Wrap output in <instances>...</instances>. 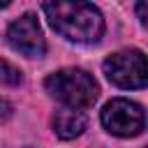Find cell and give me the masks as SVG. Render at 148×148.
Here are the masks:
<instances>
[{"mask_svg": "<svg viewBox=\"0 0 148 148\" xmlns=\"http://www.w3.org/2000/svg\"><path fill=\"white\" fill-rule=\"evenodd\" d=\"M7 42L14 51L28 58H42L46 51V39L35 14H23L12 21L7 28Z\"/></svg>", "mask_w": 148, "mask_h": 148, "instance_id": "5b68a950", "label": "cell"}, {"mask_svg": "<svg viewBox=\"0 0 148 148\" xmlns=\"http://www.w3.org/2000/svg\"><path fill=\"white\" fill-rule=\"evenodd\" d=\"M9 113H12V106H9L5 99H0V116H5V118H7Z\"/></svg>", "mask_w": 148, "mask_h": 148, "instance_id": "9c48e42d", "label": "cell"}, {"mask_svg": "<svg viewBox=\"0 0 148 148\" xmlns=\"http://www.w3.org/2000/svg\"><path fill=\"white\" fill-rule=\"evenodd\" d=\"M51 28L69 42L90 44L97 42L104 32L102 12L90 2H72V0H53L42 5Z\"/></svg>", "mask_w": 148, "mask_h": 148, "instance_id": "6da1fadb", "label": "cell"}, {"mask_svg": "<svg viewBox=\"0 0 148 148\" xmlns=\"http://www.w3.org/2000/svg\"><path fill=\"white\" fill-rule=\"evenodd\" d=\"M102 125L113 136L127 139V136H136V134L143 132L146 116H143V109L136 102L116 97L102 109Z\"/></svg>", "mask_w": 148, "mask_h": 148, "instance_id": "277c9868", "label": "cell"}, {"mask_svg": "<svg viewBox=\"0 0 148 148\" xmlns=\"http://www.w3.org/2000/svg\"><path fill=\"white\" fill-rule=\"evenodd\" d=\"M136 12H139V21L146 25V2H139L136 5Z\"/></svg>", "mask_w": 148, "mask_h": 148, "instance_id": "ba28073f", "label": "cell"}, {"mask_svg": "<svg viewBox=\"0 0 148 148\" xmlns=\"http://www.w3.org/2000/svg\"><path fill=\"white\" fill-rule=\"evenodd\" d=\"M0 83H5V86H18L21 83V69L14 67L12 62L2 60V58H0Z\"/></svg>", "mask_w": 148, "mask_h": 148, "instance_id": "52a82bcc", "label": "cell"}, {"mask_svg": "<svg viewBox=\"0 0 148 148\" xmlns=\"http://www.w3.org/2000/svg\"><path fill=\"white\" fill-rule=\"evenodd\" d=\"M86 125H88L86 113L83 111H76V109H67V106L58 109L53 113V118H51V127H53L56 136H60L65 141L81 136L83 130H86Z\"/></svg>", "mask_w": 148, "mask_h": 148, "instance_id": "8992f818", "label": "cell"}, {"mask_svg": "<svg viewBox=\"0 0 148 148\" xmlns=\"http://www.w3.org/2000/svg\"><path fill=\"white\" fill-rule=\"evenodd\" d=\"M44 88L53 99H58L67 109H76V111L90 109L99 97L97 81L92 79V74H88L81 67H65V69L49 74L44 81Z\"/></svg>", "mask_w": 148, "mask_h": 148, "instance_id": "7a4b0ae2", "label": "cell"}, {"mask_svg": "<svg viewBox=\"0 0 148 148\" xmlns=\"http://www.w3.org/2000/svg\"><path fill=\"white\" fill-rule=\"evenodd\" d=\"M104 74L106 79L125 90H136L146 86L148 79V69H146V56L136 49H127V51H118L111 53L104 60Z\"/></svg>", "mask_w": 148, "mask_h": 148, "instance_id": "3957f363", "label": "cell"}]
</instances>
